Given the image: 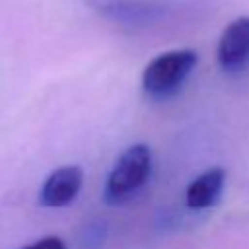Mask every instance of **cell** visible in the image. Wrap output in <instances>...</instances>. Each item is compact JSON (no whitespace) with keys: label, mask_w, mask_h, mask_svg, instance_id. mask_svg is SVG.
Listing matches in <instances>:
<instances>
[{"label":"cell","mask_w":249,"mask_h":249,"mask_svg":"<svg viewBox=\"0 0 249 249\" xmlns=\"http://www.w3.org/2000/svg\"><path fill=\"white\" fill-rule=\"evenodd\" d=\"M152 173V150L146 144L128 146L115 161L103 189L107 204H124L148 183Z\"/></svg>","instance_id":"1"},{"label":"cell","mask_w":249,"mask_h":249,"mask_svg":"<svg viewBox=\"0 0 249 249\" xmlns=\"http://www.w3.org/2000/svg\"><path fill=\"white\" fill-rule=\"evenodd\" d=\"M198 54L193 49H177L158 54L142 72V88L152 99H167L185 84L196 66Z\"/></svg>","instance_id":"2"},{"label":"cell","mask_w":249,"mask_h":249,"mask_svg":"<svg viewBox=\"0 0 249 249\" xmlns=\"http://www.w3.org/2000/svg\"><path fill=\"white\" fill-rule=\"evenodd\" d=\"M218 62L226 72H237L249 64V16L226 25L218 41Z\"/></svg>","instance_id":"3"},{"label":"cell","mask_w":249,"mask_h":249,"mask_svg":"<svg viewBox=\"0 0 249 249\" xmlns=\"http://www.w3.org/2000/svg\"><path fill=\"white\" fill-rule=\"evenodd\" d=\"M82 179H84V173L76 165H66V167L54 169L45 179V183L41 187V193H39L41 204L49 206V208H58V206L70 204L76 198V195L80 193Z\"/></svg>","instance_id":"4"},{"label":"cell","mask_w":249,"mask_h":249,"mask_svg":"<svg viewBox=\"0 0 249 249\" xmlns=\"http://www.w3.org/2000/svg\"><path fill=\"white\" fill-rule=\"evenodd\" d=\"M224 183H226V171L222 167L206 169L187 187V206L195 210L214 206L222 195Z\"/></svg>","instance_id":"5"},{"label":"cell","mask_w":249,"mask_h":249,"mask_svg":"<svg viewBox=\"0 0 249 249\" xmlns=\"http://www.w3.org/2000/svg\"><path fill=\"white\" fill-rule=\"evenodd\" d=\"M21 249H66L64 241L56 235H47V237H41L39 241H33L31 245H25Z\"/></svg>","instance_id":"6"}]
</instances>
